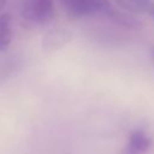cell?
I'll list each match as a JSON object with an SVG mask.
<instances>
[{"mask_svg": "<svg viewBox=\"0 0 154 154\" xmlns=\"http://www.w3.org/2000/svg\"><path fill=\"white\" fill-rule=\"evenodd\" d=\"M72 40V34L67 29L55 28L48 31L42 38V47L46 52H54Z\"/></svg>", "mask_w": 154, "mask_h": 154, "instance_id": "1", "label": "cell"}, {"mask_svg": "<svg viewBox=\"0 0 154 154\" xmlns=\"http://www.w3.org/2000/svg\"><path fill=\"white\" fill-rule=\"evenodd\" d=\"M112 22L126 28V29H131V30H140L143 28V22L134 16L132 13L129 12H124V11H119L117 8L111 7L106 13H105Z\"/></svg>", "mask_w": 154, "mask_h": 154, "instance_id": "2", "label": "cell"}, {"mask_svg": "<svg viewBox=\"0 0 154 154\" xmlns=\"http://www.w3.org/2000/svg\"><path fill=\"white\" fill-rule=\"evenodd\" d=\"M12 18L8 13L0 14V52L8 49L12 41Z\"/></svg>", "mask_w": 154, "mask_h": 154, "instance_id": "3", "label": "cell"}, {"mask_svg": "<svg viewBox=\"0 0 154 154\" xmlns=\"http://www.w3.org/2000/svg\"><path fill=\"white\" fill-rule=\"evenodd\" d=\"M152 144V140L147 136L146 132L141 131V130H136L132 131L129 138V147L140 152V153H144L148 150V148Z\"/></svg>", "mask_w": 154, "mask_h": 154, "instance_id": "4", "label": "cell"}, {"mask_svg": "<svg viewBox=\"0 0 154 154\" xmlns=\"http://www.w3.org/2000/svg\"><path fill=\"white\" fill-rule=\"evenodd\" d=\"M122 8L128 11L129 13H141L140 6H138V0H114Z\"/></svg>", "mask_w": 154, "mask_h": 154, "instance_id": "5", "label": "cell"}, {"mask_svg": "<svg viewBox=\"0 0 154 154\" xmlns=\"http://www.w3.org/2000/svg\"><path fill=\"white\" fill-rule=\"evenodd\" d=\"M138 6L141 13H147L150 18L154 19V2L152 0H138Z\"/></svg>", "mask_w": 154, "mask_h": 154, "instance_id": "6", "label": "cell"}, {"mask_svg": "<svg viewBox=\"0 0 154 154\" xmlns=\"http://www.w3.org/2000/svg\"><path fill=\"white\" fill-rule=\"evenodd\" d=\"M122 154H144V153H140V152H137V150H135V149H132V148H130V147L128 146V147H125V148L123 149Z\"/></svg>", "mask_w": 154, "mask_h": 154, "instance_id": "7", "label": "cell"}, {"mask_svg": "<svg viewBox=\"0 0 154 154\" xmlns=\"http://www.w3.org/2000/svg\"><path fill=\"white\" fill-rule=\"evenodd\" d=\"M7 1H8V0H0V12H1V11L5 8V6H6Z\"/></svg>", "mask_w": 154, "mask_h": 154, "instance_id": "8", "label": "cell"}, {"mask_svg": "<svg viewBox=\"0 0 154 154\" xmlns=\"http://www.w3.org/2000/svg\"><path fill=\"white\" fill-rule=\"evenodd\" d=\"M150 55H152V59H153V61H154V46L150 48Z\"/></svg>", "mask_w": 154, "mask_h": 154, "instance_id": "9", "label": "cell"}]
</instances>
